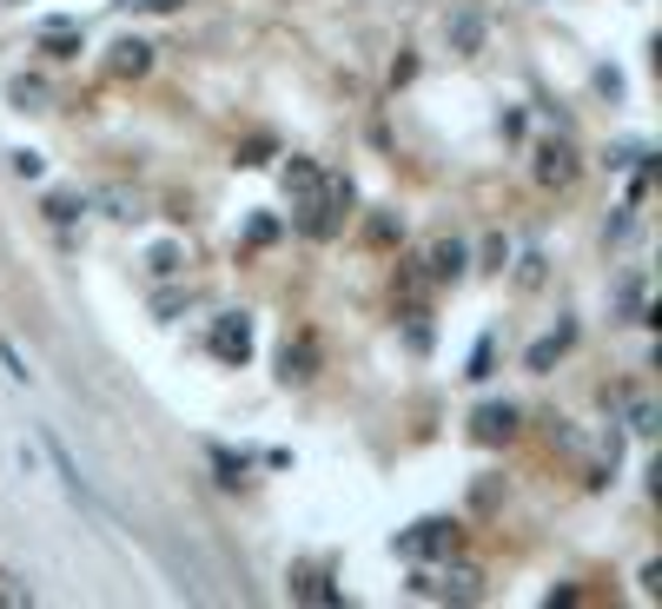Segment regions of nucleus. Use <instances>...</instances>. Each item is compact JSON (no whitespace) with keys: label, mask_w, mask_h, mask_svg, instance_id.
I'll use <instances>...</instances> for the list:
<instances>
[{"label":"nucleus","mask_w":662,"mask_h":609,"mask_svg":"<svg viewBox=\"0 0 662 609\" xmlns=\"http://www.w3.org/2000/svg\"><path fill=\"white\" fill-rule=\"evenodd\" d=\"M279 365H285V385H305V378L318 372V338H311V331L285 338V358H279Z\"/></svg>","instance_id":"7"},{"label":"nucleus","mask_w":662,"mask_h":609,"mask_svg":"<svg viewBox=\"0 0 662 609\" xmlns=\"http://www.w3.org/2000/svg\"><path fill=\"white\" fill-rule=\"evenodd\" d=\"M146 66H152V47H146V40H120V47H113V73H120V80H139Z\"/></svg>","instance_id":"10"},{"label":"nucleus","mask_w":662,"mask_h":609,"mask_svg":"<svg viewBox=\"0 0 662 609\" xmlns=\"http://www.w3.org/2000/svg\"><path fill=\"white\" fill-rule=\"evenodd\" d=\"M0 602L21 609V602H34V589H27V583H14V576H0Z\"/></svg>","instance_id":"19"},{"label":"nucleus","mask_w":662,"mask_h":609,"mask_svg":"<svg viewBox=\"0 0 662 609\" xmlns=\"http://www.w3.org/2000/svg\"><path fill=\"white\" fill-rule=\"evenodd\" d=\"M0 365H8V378H14V385H34V372H27V358L14 352V344H8V338H0Z\"/></svg>","instance_id":"14"},{"label":"nucleus","mask_w":662,"mask_h":609,"mask_svg":"<svg viewBox=\"0 0 662 609\" xmlns=\"http://www.w3.org/2000/svg\"><path fill=\"white\" fill-rule=\"evenodd\" d=\"M47 219L66 226V219H79V206H73V199H47Z\"/></svg>","instance_id":"20"},{"label":"nucleus","mask_w":662,"mask_h":609,"mask_svg":"<svg viewBox=\"0 0 662 609\" xmlns=\"http://www.w3.org/2000/svg\"><path fill=\"white\" fill-rule=\"evenodd\" d=\"M40 444H47V458H53V471H60V484H66V497H73V503H87V510H100V497H94V484H87V477H79V471H73V458H66V444L53 438V430H47V438H40Z\"/></svg>","instance_id":"4"},{"label":"nucleus","mask_w":662,"mask_h":609,"mask_svg":"<svg viewBox=\"0 0 662 609\" xmlns=\"http://www.w3.org/2000/svg\"><path fill=\"white\" fill-rule=\"evenodd\" d=\"M444 596H457V602H477V576H470V570H457V576L444 583Z\"/></svg>","instance_id":"18"},{"label":"nucleus","mask_w":662,"mask_h":609,"mask_svg":"<svg viewBox=\"0 0 662 609\" xmlns=\"http://www.w3.org/2000/svg\"><path fill=\"white\" fill-rule=\"evenodd\" d=\"M576 180V146H563V139H543L537 146V186H569Z\"/></svg>","instance_id":"2"},{"label":"nucleus","mask_w":662,"mask_h":609,"mask_svg":"<svg viewBox=\"0 0 662 609\" xmlns=\"http://www.w3.org/2000/svg\"><path fill=\"white\" fill-rule=\"evenodd\" d=\"M451 544H457V531H451V524H418V531H404V537H397V550H404V557H444Z\"/></svg>","instance_id":"5"},{"label":"nucleus","mask_w":662,"mask_h":609,"mask_svg":"<svg viewBox=\"0 0 662 609\" xmlns=\"http://www.w3.org/2000/svg\"><path fill=\"white\" fill-rule=\"evenodd\" d=\"M425 279H438V285L464 279V245H457V239H438V245H431V266H425Z\"/></svg>","instance_id":"8"},{"label":"nucleus","mask_w":662,"mask_h":609,"mask_svg":"<svg viewBox=\"0 0 662 609\" xmlns=\"http://www.w3.org/2000/svg\"><path fill=\"white\" fill-rule=\"evenodd\" d=\"M397 232H404V226H397V219H371V239H378V245H391V239H397Z\"/></svg>","instance_id":"22"},{"label":"nucleus","mask_w":662,"mask_h":609,"mask_svg":"<svg viewBox=\"0 0 662 609\" xmlns=\"http://www.w3.org/2000/svg\"><path fill=\"white\" fill-rule=\"evenodd\" d=\"M511 430H517V411H511V404H483V411L470 417V438H477V444H504Z\"/></svg>","instance_id":"6"},{"label":"nucleus","mask_w":662,"mask_h":609,"mask_svg":"<svg viewBox=\"0 0 662 609\" xmlns=\"http://www.w3.org/2000/svg\"><path fill=\"white\" fill-rule=\"evenodd\" d=\"M623 404H629V430H636V438H655V404L642 391H623Z\"/></svg>","instance_id":"11"},{"label":"nucleus","mask_w":662,"mask_h":609,"mask_svg":"<svg viewBox=\"0 0 662 609\" xmlns=\"http://www.w3.org/2000/svg\"><path fill=\"white\" fill-rule=\"evenodd\" d=\"M285 199H292V212H311V206L331 199V180L318 172V159H292L285 166Z\"/></svg>","instance_id":"1"},{"label":"nucleus","mask_w":662,"mask_h":609,"mask_svg":"<svg viewBox=\"0 0 662 609\" xmlns=\"http://www.w3.org/2000/svg\"><path fill=\"white\" fill-rule=\"evenodd\" d=\"M563 344H569V325H556L543 344H530V372H550L556 365V352H563Z\"/></svg>","instance_id":"12"},{"label":"nucleus","mask_w":662,"mask_h":609,"mask_svg":"<svg viewBox=\"0 0 662 609\" xmlns=\"http://www.w3.org/2000/svg\"><path fill=\"white\" fill-rule=\"evenodd\" d=\"M305 602H339V589H324V576H305V583H292Z\"/></svg>","instance_id":"17"},{"label":"nucleus","mask_w":662,"mask_h":609,"mask_svg":"<svg viewBox=\"0 0 662 609\" xmlns=\"http://www.w3.org/2000/svg\"><path fill=\"white\" fill-rule=\"evenodd\" d=\"M40 47H47V60H79V34H66V27H47Z\"/></svg>","instance_id":"13"},{"label":"nucleus","mask_w":662,"mask_h":609,"mask_svg":"<svg viewBox=\"0 0 662 609\" xmlns=\"http://www.w3.org/2000/svg\"><path fill=\"white\" fill-rule=\"evenodd\" d=\"M212 358L219 365H245V358H253V325H245V318H219L212 325Z\"/></svg>","instance_id":"3"},{"label":"nucleus","mask_w":662,"mask_h":609,"mask_svg":"<svg viewBox=\"0 0 662 609\" xmlns=\"http://www.w3.org/2000/svg\"><path fill=\"white\" fill-rule=\"evenodd\" d=\"M180 272V245H159L152 252V279H173Z\"/></svg>","instance_id":"16"},{"label":"nucleus","mask_w":662,"mask_h":609,"mask_svg":"<svg viewBox=\"0 0 662 609\" xmlns=\"http://www.w3.org/2000/svg\"><path fill=\"white\" fill-rule=\"evenodd\" d=\"M477 47H483V14L457 8V14H451V53H464V60H470Z\"/></svg>","instance_id":"9"},{"label":"nucleus","mask_w":662,"mask_h":609,"mask_svg":"<svg viewBox=\"0 0 662 609\" xmlns=\"http://www.w3.org/2000/svg\"><path fill=\"white\" fill-rule=\"evenodd\" d=\"M40 100H47V86H40V80H14V107L40 113Z\"/></svg>","instance_id":"15"},{"label":"nucleus","mask_w":662,"mask_h":609,"mask_svg":"<svg viewBox=\"0 0 662 609\" xmlns=\"http://www.w3.org/2000/svg\"><path fill=\"white\" fill-rule=\"evenodd\" d=\"M146 8H159V14H173V8H180V0H146Z\"/></svg>","instance_id":"23"},{"label":"nucleus","mask_w":662,"mask_h":609,"mask_svg":"<svg viewBox=\"0 0 662 609\" xmlns=\"http://www.w3.org/2000/svg\"><path fill=\"white\" fill-rule=\"evenodd\" d=\"M14 172L21 180H40V153H14Z\"/></svg>","instance_id":"21"}]
</instances>
